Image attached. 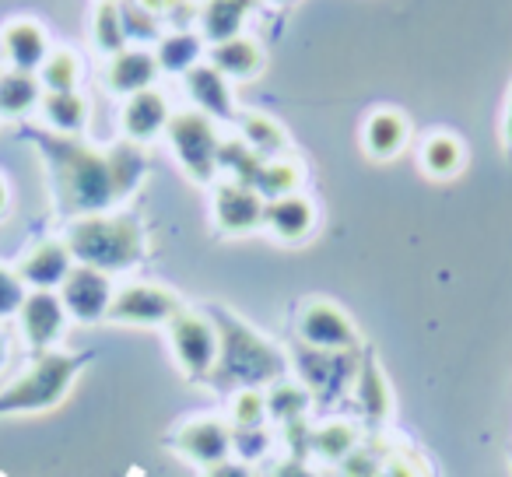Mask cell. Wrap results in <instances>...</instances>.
Instances as JSON below:
<instances>
[{
	"instance_id": "6da1fadb",
	"label": "cell",
	"mask_w": 512,
	"mask_h": 477,
	"mask_svg": "<svg viewBox=\"0 0 512 477\" xmlns=\"http://www.w3.org/2000/svg\"><path fill=\"white\" fill-rule=\"evenodd\" d=\"M43 151L53 165L60 204L71 214H106L113 204L134 193L141 176L148 172L141 144L120 141L113 148L99 151L92 144H81L74 137H43Z\"/></svg>"
},
{
	"instance_id": "7a4b0ae2",
	"label": "cell",
	"mask_w": 512,
	"mask_h": 477,
	"mask_svg": "<svg viewBox=\"0 0 512 477\" xmlns=\"http://www.w3.org/2000/svg\"><path fill=\"white\" fill-rule=\"evenodd\" d=\"M214 327H218V365H214L211 379L225 390H260L278 379H285L288 358L267 341L264 334H256L253 327L232 313H214Z\"/></svg>"
},
{
	"instance_id": "3957f363",
	"label": "cell",
	"mask_w": 512,
	"mask_h": 477,
	"mask_svg": "<svg viewBox=\"0 0 512 477\" xmlns=\"http://www.w3.org/2000/svg\"><path fill=\"white\" fill-rule=\"evenodd\" d=\"M74 264L95 267V271H130L144 260V228L130 214H85L74 218L64 235Z\"/></svg>"
},
{
	"instance_id": "277c9868",
	"label": "cell",
	"mask_w": 512,
	"mask_h": 477,
	"mask_svg": "<svg viewBox=\"0 0 512 477\" xmlns=\"http://www.w3.org/2000/svg\"><path fill=\"white\" fill-rule=\"evenodd\" d=\"M88 355H64V351H43L8 390L0 393V414H39L57 407L78 379Z\"/></svg>"
},
{
	"instance_id": "5b68a950",
	"label": "cell",
	"mask_w": 512,
	"mask_h": 477,
	"mask_svg": "<svg viewBox=\"0 0 512 477\" xmlns=\"http://www.w3.org/2000/svg\"><path fill=\"white\" fill-rule=\"evenodd\" d=\"M165 137H169L179 165H183V172L193 183H211V179L218 176L221 137L211 116L197 113V109L172 113L169 127H165Z\"/></svg>"
},
{
	"instance_id": "8992f818",
	"label": "cell",
	"mask_w": 512,
	"mask_h": 477,
	"mask_svg": "<svg viewBox=\"0 0 512 477\" xmlns=\"http://www.w3.org/2000/svg\"><path fill=\"white\" fill-rule=\"evenodd\" d=\"M169 344L176 355L179 369L186 372V379H211L214 365H218V327L211 316L204 313H183L169 323Z\"/></svg>"
},
{
	"instance_id": "52a82bcc",
	"label": "cell",
	"mask_w": 512,
	"mask_h": 477,
	"mask_svg": "<svg viewBox=\"0 0 512 477\" xmlns=\"http://www.w3.org/2000/svg\"><path fill=\"white\" fill-rule=\"evenodd\" d=\"M179 313H183L179 295L162 285H151V281L123 285L109 306V320L123 323V327H169Z\"/></svg>"
},
{
	"instance_id": "ba28073f",
	"label": "cell",
	"mask_w": 512,
	"mask_h": 477,
	"mask_svg": "<svg viewBox=\"0 0 512 477\" xmlns=\"http://www.w3.org/2000/svg\"><path fill=\"white\" fill-rule=\"evenodd\" d=\"M299 337L309 351H320V355H351L358 344V330L351 316L327 299H313L302 306Z\"/></svg>"
},
{
	"instance_id": "9c48e42d",
	"label": "cell",
	"mask_w": 512,
	"mask_h": 477,
	"mask_svg": "<svg viewBox=\"0 0 512 477\" xmlns=\"http://www.w3.org/2000/svg\"><path fill=\"white\" fill-rule=\"evenodd\" d=\"M113 278L106 271L95 267L74 264V271L67 274V281L60 285V302H64L67 316L78 323H99L109 320V306H113Z\"/></svg>"
},
{
	"instance_id": "30bf717a",
	"label": "cell",
	"mask_w": 512,
	"mask_h": 477,
	"mask_svg": "<svg viewBox=\"0 0 512 477\" xmlns=\"http://www.w3.org/2000/svg\"><path fill=\"white\" fill-rule=\"evenodd\" d=\"M172 449L197 467H218L232 460V425L225 418H193L172 435Z\"/></svg>"
},
{
	"instance_id": "8fae6325",
	"label": "cell",
	"mask_w": 512,
	"mask_h": 477,
	"mask_svg": "<svg viewBox=\"0 0 512 477\" xmlns=\"http://www.w3.org/2000/svg\"><path fill=\"white\" fill-rule=\"evenodd\" d=\"M264 211H267V200L260 197L253 186L232 183V179L214 186L211 214H214V225L225 235L256 232V228L264 225Z\"/></svg>"
},
{
	"instance_id": "7c38bea8",
	"label": "cell",
	"mask_w": 512,
	"mask_h": 477,
	"mask_svg": "<svg viewBox=\"0 0 512 477\" xmlns=\"http://www.w3.org/2000/svg\"><path fill=\"white\" fill-rule=\"evenodd\" d=\"M67 309L60 302L57 292H29L18 309V323H22V334L29 341L32 351H53V344L64 337L67 330Z\"/></svg>"
},
{
	"instance_id": "4fadbf2b",
	"label": "cell",
	"mask_w": 512,
	"mask_h": 477,
	"mask_svg": "<svg viewBox=\"0 0 512 477\" xmlns=\"http://www.w3.org/2000/svg\"><path fill=\"white\" fill-rule=\"evenodd\" d=\"M71 271H74V257L64 239H43L18 264V278L25 281V288L32 285V292H53V288L64 285Z\"/></svg>"
},
{
	"instance_id": "5bb4252c",
	"label": "cell",
	"mask_w": 512,
	"mask_h": 477,
	"mask_svg": "<svg viewBox=\"0 0 512 477\" xmlns=\"http://www.w3.org/2000/svg\"><path fill=\"white\" fill-rule=\"evenodd\" d=\"M169 120H172L169 99H165L158 88L130 95V99L123 102V113H120L123 137H127L130 144H151L155 137L165 134Z\"/></svg>"
},
{
	"instance_id": "9a60e30c",
	"label": "cell",
	"mask_w": 512,
	"mask_h": 477,
	"mask_svg": "<svg viewBox=\"0 0 512 477\" xmlns=\"http://www.w3.org/2000/svg\"><path fill=\"white\" fill-rule=\"evenodd\" d=\"M183 88L193 106H197V113L211 116V120H232L235 116L232 85H228L225 74L207 64V60H200L197 67H190V71L183 74Z\"/></svg>"
},
{
	"instance_id": "2e32d148",
	"label": "cell",
	"mask_w": 512,
	"mask_h": 477,
	"mask_svg": "<svg viewBox=\"0 0 512 477\" xmlns=\"http://www.w3.org/2000/svg\"><path fill=\"white\" fill-rule=\"evenodd\" d=\"M0 53L8 57V64L15 71H29V74H39V67L46 64L50 57V39H46V29L39 22H11L8 29L0 32Z\"/></svg>"
},
{
	"instance_id": "e0dca14e",
	"label": "cell",
	"mask_w": 512,
	"mask_h": 477,
	"mask_svg": "<svg viewBox=\"0 0 512 477\" xmlns=\"http://www.w3.org/2000/svg\"><path fill=\"white\" fill-rule=\"evenodd\" d=\"M158 74H162V67H158L151 50H123V53H116V57H109L106 85H109V92L127 95L130 99V95L155 88Z\"/></svg>"
},
{
	"instance_id": "ac0fdd59",
	"label": "cell",
	"mask_w": 512,
	"mask_h": 477,
	"mask_svg": "<svg viewBox=\"0 0 512 477\" xmlns=\"http://www.w3.org/2000/svg\"><path fill=\"white\" fill-rule=\"evenodd\" d=\"M264 225L271 228V235L281 239V243H302L316 228V207H313V200L302 197V193L267 200Z\"/></svg>"
},
{
	"instance_id": "d6986e66",
	"label": "cell",
	"mask_w": 512,
	"mask_h": 477,
	"mask_svg": "<svg viewBox=\"0 0 512 477\" xmlns=\"http://www.w3.org/2000/svg\"><path fill=\"white\" fill-rule=\"evenodd\" d=\"M407 141H411V123H407V116L400 109H376L362 127L365 151L372 158H379V162L397 158L407 148Z\"/></svg>"
},
{
	"instance_id": "ffe728a7",
	"label": "cell",
	"mask_w": 512,
	"mask_h": 477,
	"mask_svg": "<svg viewBox=\"0 0 512 477\" xmlns=\"http://www.w3.org/2000/svg\"><path fill=\"white\" fill-rule=\"evenodd\" d=\"M207 64L218 67L228 81H249L260 74L264 67V50L246 36L225 39V43H214L211 53H207Z\"/></svg>"
},
{
	"instance_id": "44dd1931",
	"label": "cell",
	"mask_w": 512,
	"mask_h": 477,
	"mask_svg": "<svg viewBox=\"0 0 512 477\" xmlns=\"http://www.w3.org/2000/svg\"><path fill=\"white\" fill-rule=\"evenodd\" d=\"M253 0H207V8L200 11V29H204L207 43H225V39L242 36V22H246Z\"/></svg>"
},
{
	"instance_id": "7402d4cb",
	"label": "cell",
	"mask_w": 512,
	"mask_h": 477,
	"mask_svg": "<svg viewBox=\"0 0 512 477\" xmlns=\"http://www.w3.org/2000/svg\"><path fill=\"white\" fill-rule=\"evenodd\" d=\"M43 85H39V74L29 71H4L0 74V116H8V120H18L25 116L32 106L43 102Z\"/></svg>"
},
{
	"instance_id": "603a6c76",
	"label": "cell",
	"mask_w": 512,
	"mask_h": 477,
	"mask_svg": "<svg viewBox=\"0 0 512 477\" xmlns=\"http://www.w3.org/2000/svg\"><path fill=\"white\" fill-rule=\"evenodd\" d=\"M463 162H467V151H463V141L456 134L439 130V134L425 137V144H421V169L428 176L449 179L463 169Z\"/></svg>"
},
{
	"instance_id": "cb8c5ba5",
	"label": "cell",
	"mask_w": 512,
	"mask_h": 477,
	"mask_svg": "<svg viewBox=\"0 0 512 477\" xmlns=\"http://www.w3.org/2000/svg\"><path fill=\"white\" fill-rule=\"evenodd\" d=\"M43 120L57 130L60 137H74L88 123V102L78 92H46L43 95Z\"/></svg>"
},
{
	"instance_id": "d4e9b609",
	"label": "cell",
	"mask_w": 512,
	"mask_h": 477,
	"mask_svg": "<svg viewBox=\"0 0 512 477\" xmlns=\"http://www.w3.org/2000/svg\"><path fill=\"white\" fill-rule=\"evenodd\" d=\"M355 400L362 407V414L369 421H383L393 407V397H390V383H386L383 369H379L372 358H365L362 369H358V379H355Z\"/></svg>"
},
{
	"instance_id": "484cf974",
	"label": "cell",
	"mask_w": 512,
	"mask_h": 477,
	"mask_svg": "<svg viewBox=\"0 0 512 477\" xmlns=\"http://www.w3.org/2000/svg\"><path fill=\"white\" fill-rule=\"evenodd\" d=\"M239 137L256 151L260 158H285L288 151V134L278 120L264 113H246L239 123Z\"/></svg>"
},
{
	"instance_id": "4316f807",
	"label": "cell",
	"mask_w": 512,
	"mask_h": 477,
	"mask_svg": "<svg viewBox=\"0 0 512 477\" xmlns=\"http://www.w3.org/2000/svg\"><path fill=\"white\" fill-rule=\"evenodd\" d=\"M264 397H267V418L281 421V425H292V421L306 418L309 407H313V393H309L306 386L292 383L288 376L271 383V390H267Z\"/></svg>"
},
{
	"instance_id": "83f0119b",
	"label": "cell",
	"mask_w": 512,
	"mask_h": 477,
	"mask_svg": "<svg viewBox=\"0 0 512 477\" xmlns=\"http://www.w3.org/2000/svg\"><path fill=\"white\" fill-rule=\"evenodd\" d=\"M264 162H267V158L256 155V151L249 148L242 137H235V141H221L218 169H228V179H232V183L253 186V190H256V179H260Z\"/></svg>"
},
{
	"instance_id": "f1b7e54d",
	"label": "cell",
	"mask_w": 512,
	"mask_h": 477,
	"mask_svg": "<svg viewBox=\"0 0 512 477\" xmlns=\"http://www.w3.org/2000/svg\"><path fill=\"white\" fill-rule=\"evenodd\" d=\"M92 39L106 57H116V53L127 50V29H123V11L116 0H99L92 18Z\"/></svg>"
},
{
	"instance_id": "f546056e",
	"label": "cell",
	"mask_w": 512,
	"mask_h": 477,
	"mask_svg": "<svg viewBox=\"0 0 512 477\" xmlns=\"http://www.w3.org/2000/svg\"><path fill=\"white\" fill-rule=\"evenodd\" d=\"M299 183V162H292V158H267L264 169H260V179H256V193L264 200H278L288 197V193H299Z\"/></svg>"
},
{
	"instance_id": "4dcf8cb0",
	"label": "cell",
	"mask_w": 512,
	"mask_h": 477,
	"mask_svg": "<svg viewBox=\"0 0 512 477\" xmlns=\"http://www.w3.org/2000/svg\"><path fill=\"white\" fill-rule=\"evenodd\" d=\"M158 67L169 74H186L190 67L200 64V39L190 32H172V36L158 39V53H155Z\"/></svg>"
},
{
	"instance_id": "1f68e13d",
	"label": "cell",
	"mask_w": 512,
	"mask_h": 477,
	"mask_svg": "<svg viewBox=\"0 0 512 477\" xmlns=\"http://www.w3.org/2000/svg\"><path fill=\"white\" fill-rule=\"evenodd\" d=\"M81 60L71 50H53L46 64L39 67V85L43 92H78Z\"/></svg>"
},
{
	"instance_id": "d6a6232c",
	"label": "cell",
	"mask_w": 512,
	"mask_h": 477,
	"mask_svg": "<svg viewBox=\"0 0 512 477\" xmlns=\"http://www.w3.org/2000/svg\"><path fill=\"white\" fill-rule=\"evenodd\" d=\"M355 446H358V428L351 421H330V425L313 432V453H320L330 463H341Z\"/></svg>"
},
{
	"instance_id": "836d02e7",
	"label": "cell",
	"mask_w": 512,
	"mask_h": 477,
	"mask_svg": "<svg viewBox=\"0 0 512 477\" xmlns=\"http://www.w3.org/2000/svg\"><path fill=\"white\" fill-rule=\"evenodd\" d=\"M267 421V397L260 390H235L228 425L232 428H264Z\"/></svg>"
},
{
	"instance_id": "e575fe53",
	"label": "cell",
	"mask_w": 512,
	"mask_h": 477,
	"mask_svg": "<svg viewBox=\"0 0 512 477\" xmlns=\"http://www.w3.org/2000/svg\"><path fill=\"white\" fill-rule=\"evenodd\" d=\"M25 295H29V288L18 278V271L0 264V320H4V316H18Z\"/></svg>"
},
{
	"instance_id": "d590c367",
	"label": "cell",
	"mask_w": 512,
	"mask_h": 477,
	"mask_svg": "<svg viewBox=\"0 0 512 477\" xmlns=\"http://www.w3.org/2000/svg\"><path fill=\"white\" fill-rule=\"evenodd\" d=\"M267 446H271V435L267 428H232V453L239 456L242 463L264 456Z\"/></svg>"
},
{
	"instance_id": "8d00e7d4",
	"label": "cell",
	"mask_w": 512,
	"mask_h": 477,
	"mask_svg": "<svg viewBox=\"0 0 512 477\" xmlns=\"http://www.w3.org/2000/svg\"><path fill=\"white\" fill-rule=\"evenodd\" d=\"M383 456H386V449H379V446H355L348 456L341 460V470H344V477H376V470H379V463H383Z\"/></svg>"
},
{
	"instance_id": "74e56055",
	"label": "cell",
	"mask_w": 512,
	"mask_h": 477,
	"mask_svg": "<svg viewBox=\"0 0 512 477\" xmlns=\"http://www.w3.org/2000/svg\"><path fill=\"white\" fill-rule=\"evenodd\" d=\"M120 11H123V29H127V43L130 39H141V43L158 39V18L151 15L148 8L130 4V8H120Z\"/></svg>"
},
{
	"instance_id": "f35d334b",
	"label": "cell",
	"mask_w": 512,
	"mask_h": 477,
	"mask_svg": "<svg viewBox=\"0 0 512 477\" xmlns=\"http://www.w3.org/2000/svg\"><path fill=\"white\" fill-rule=\"evenodd\" d=\"M376 477H425V467H421V460L414 453H404V449H386Z\"/></svg>"
},
{
	"instance_id": "ab89813d",
	"label": "cell",
	"mask_w": 512,
	"mask_h": 477,
	"mask_svg": "<svg viewBox=\"0 0 512 477\" xmlns=\"http://www.w3.org/2000/svg\"><path fill=\"white\" fill-rule=\"evenodd\" d=\"M204 477H253V470L242 460H225V463H218V467H207Z\"/></svg>"
},
{
	"instance_id": "60d3db41",
	"label": "cell",
	"mask_w": 512,
	"mask_h": 477,
	"mask_svg": "<svg viewBox=\"0 0 512 477\" xmlns=\"http://www.w3.org/2000/svg\"><path fill=\"white\" fill-rule=\"evenodd\" d=\"M271 477H316V474L302 460H288V463H281V467L274 470Z\"/></svg>"
},
{
	"instance_id": "b9f144b4",
	"label": "cell",
	"mask_w": 512,
	"mask_h": 477,
	"mask_svg": "<svg viewBox=\"0 0 512 477\" xmlns=\"http://www.w3.org/2000/svg\"><path fill=\"white\" fill-rule=\"evenodd\" d=\"M179 0H141V8H148L151 15H162V11H172Z\"/></svg>"
},
{
	"instance_id": "7bdbcfd3",
	"label": "cell",
	"mask_w": 512,
	"mask_h": 477,
	"mask_svg": "<svg viewBox=\"0 0 512 477\" xmlns=\"http://www.w3.org/2000/svg\"><path fill=\"white\" fill-rule=\"evenodd\" d=\"M502 137H505V148L512 151V99L505 106V123H502Z\"/></svg>"
},
{
	"instance_id": "ee69618b",
	"label": "cell",
	"mask_w": 512,
	"mask_h": 477,
	"mask_svg": "<svg viewBox=\"0 0 512 477\" xmlns=\"http://www.w3.org/2000/svg\"><path fill=\"white\" fill-rule=\"evenodd\" d=\"M8 200H11L8 183H4V176H0V218H4V214H8Z\"/></svg>"
},
{
	"instance_id": "f6af8a7d",
	"label": "cell",
	"mask_w": 512,
	"mask_h": 477,
	"mask_svg": "<svg viewBox=\"0 0 512 477\" xmlns=\"http://www.w3.org/2000/svg\"><path fill=\"white\" fill-rule=\"evenodd\" d=\"M4 362H8V341L0 337V369H4Z\"/></svg>"
},
{
	"instance_id": "bcb514c9",
	"label": "cell",
	"mask_w": 512,
	"mask_h": 477,
	"mask_svg": "<svg viewBox=\"0 0 512 477\" xmlns=\"http://www.w3.org/2000/svg\"><path fill=\"white\" fill-rule=\"evenodd\" d=\"M274 4H285V0H274Z\"/></svg>"
},
{
	"instance_id": "7dc6e473",
	"label": "cell",
	"mask_w": 512,
	"mask_h": 477,
	"mask_svg": "<svg viewBox=\"0 0 512 477\" xmlns=\"http://www.w3.org/2000/svg\"><path fill=\"white\" fill-rule=\"evenodd\" d=\"M253 4H256V0H253Z\"/></svg>"
}]
</instances>
